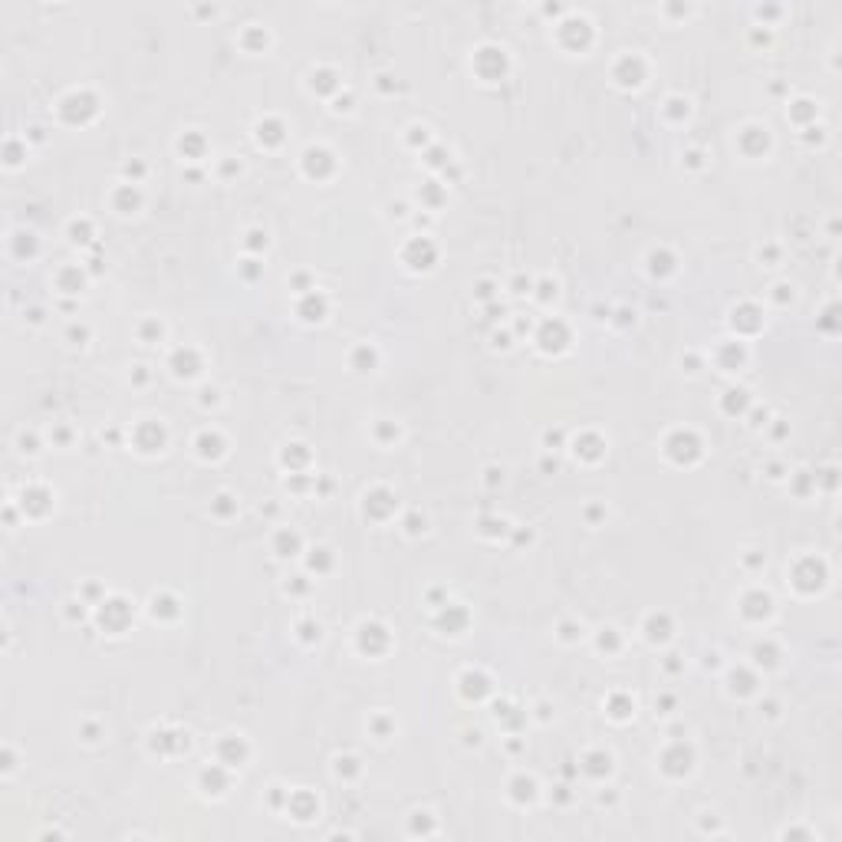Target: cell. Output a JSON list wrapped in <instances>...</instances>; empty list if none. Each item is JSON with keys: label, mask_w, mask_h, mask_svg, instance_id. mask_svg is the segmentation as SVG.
<instances>
[{"label": "cell", "mask_w": 842, "mask_h": 842, "mask_svg": "<svg viewBox=\"0 0 842 842\" xmlns=\"http://www.w3.org/2000/svg\"><path fill=\"white\" fill-rule=\"evenodd\" d=\"M198 780H201V787H204V793H214V797H221V793L227 790V783H231L224 763H211V767H204Z\"/></svg>", "instance_id": "2e32d148"}, {"label": "cell", "mask_w": 842, "mask_h": 842, "mask_svg": "<svg viewBox=\"0 0 842 842\" xmlns=\"http://www.w3.org/2000/svg\"><path fill=\"white\" fill-rule=\"evenodd\" d=\"M283 809H287L297 823H306V819H313V816L319 813V803H316V797H309L306 790H297V793H287V806H283Z\"/></svg>", "instance_id": "7c38bea8"}, {"label": "cell", "mask_w": 842, "mask_h": 842, "mask_svg": "<svg viewBox=\"0 0 842 842\" xmlns=\"http://www.w3.org/2000/svg\"><path fill=\"white\" fill-rule=\"evenodd\" d=\"M599 648H602V652H616L619 648V632L616 628H602V632H599Z\"/></svg>", "instance_id": "f35d334b"}, {"label": "cell", "mask_w": 842, "mask_h": 842, "mask_svg": "<svg viewBox=\"0 0 842 842\" xmlns=\"http://www.w3.org/2000/svg\"><path fill=\"white\" fill-rule=\"evenodd\" d=\"M648 270H652L655 277H665V273L675 270V257H668L665 250H652V257H648Z\"/></svg>", "instance_id": "f546056e"}, {"label": "cell", "mask_w": 842, "mask_h": 842, "mask_svg": "<svg viewBox=\"0 0 842 842\" xmlns=\"http://www.w3.org/2000/svg\"><path fill=\"white\" fill-rule=\"evenodd\" d=\"M82 733H86L82 741H89V743L99 741V727H96V724H82Z\"/></svg>", "instance_id": "7dc6e473"}, {"label": "cell", "mask_w": 842, "mask_h": 842, "mask_svg": "<svg viewBox=\"0 0 842 842\" xmlns=\"http://www.w3.org/2000/svg\"><path fill=\"white\" fill-rule=\"evenodd\" d=\"M691 767H694V753H691L688 743H671V747H665V753H661V770H665L668 777H685V773H691Z\"/></svg>", "instance_id": "5b68a950"}, {"label": "cell", "mask_w": 842, "mask_h": 842, "mask_svg": "<svg viewBox=\"0 0 842 842\" xmlns=\"http://www.w3.org/2000/svg\"><path fill=\"white\" fill-rule=\"evenodd\" d=\"M609 714L616 717V721H625V717H632L635 714V701H628V697H622V694H612L609 697Z\"/></svg>", "instance_id": "4dcf8cb0"}, {"label": "cell", "mask_w": 842, "mask_h": 842, "mask_svg": "<svg viewBox=\"0 0 842 842\" xmlns=\"http://www.w3.org/2000/svg\"><path fill=\"white\" fill-rule=\"evenodd\" d=\"M510 799L514 803H533L536 799V780L533 777H526V773H520V777H514L510 780Z\"/></svg>", "instance_id": "44dd1931"}, {"label": "cell", "mask_w": 842, "mask_h": 842, "mask_svg": "<svg viewBox=\"0 0 842 842\" xmlns=\"http://www.w3.org/2000/svg\"><path fill=\"white\" fill-rule=\"evenodd\" d=\"M227 500H231V497H227V494H221V497H218V504H214V510H218L221 516H224V514H231V510H234V504H227Z\"/></svg>", "instance_id": "bcb514c9"}, {"label": "cell", "mask_w": 842, "mask_h": 842, "mask_svg": "<svg viewBox=\"0 0 842 842\" xmlns=\"http://www.w3.org/2000/svg\"><path fill=\"white\" fill-rule=\"evenodd\" d=\"M580 635H582V625H572V622H563L560 625V638H563V642H576Z\"/></svg>", "instance_id": "ab89813d"}, {"label": "cell", "mask_w": 842, "mask_h": 842, "mask_svg": "<svg viewBox=\"0 0 842 842\" xmlns=\"http://www.w3.org/2000/svg\"><path fill=\"white\" fill-rule=\"evenodd\" d=\"M201 148H204V138L194 135V132H188V135L178 142V152H182L184 158H191V162H198L201 158Z\"/></svg>", "instance_id": "f1b7e54d"}, {"label": "cell", "mask_w": 842, "mask_h": 842, "mask_svg": "<svg viewBox=\"0 0 842 842\" xmlns=\"http://www.w3.org/2000/svg\"><path fill=\"white\" fill-rule=\"evenodd\" d=\"M257 142H260V145H280L283 142V126L277 122V118L257 122Z\"/></svg>", "instance_id": "83f0119b"}, {"label": "cell", "mask_w": 842, "mask_h": 842, "mask_svg": "<svg viewBox=\"0 0 842 842\" xmlns=\"http://www.w3.org/2000/svg\"><path fill=\"white\" fill-rule=\"evenodd\" d=\"M165 441H168V435H165V428L158 425V421H142V425L135 428L138 451L155 454V451H162V448H165Z\"/></svg>", "instance_id": "8fae6325"}, {"label": "cell", "mask_w": 842, "mask_h": 842, "mask_svg": "<svg viewBox=\"0 0 842 842\" xmlns=\"http://www.w3.org/2000/svg\"><path fill=\"white\" fill-rule=\"evenodd\" d=\"M355 773H359L355 757H336V777H355Z\"/></svg>", "instance_id": "8d00e7d4"}, {"label": "cell", "mask_w": 842, "mask_h": 842, "mask_svg": "<svg viewBox=\"0 0 842 842\" xmlns=\"http://www.w3.org/2000/svg\"><path fill=\"white\" fill-rule=\"evenodd\" d=\"M421 530H425V516L418 520V516L411 514V516H408V533H421Z\"/></svg>", "instance_id": "f6af8a7d"}, {"label": "cell", "mask_w": 842, "mask_h": 842, "mask_svg": "<svg viewBox=\"0 0 842 842\" xmlns=\"http://www.w3.org/2000/svg\"><path fill=\"white\" fill-rule=\"evenodd\" d=\"M299 319H306V323H319V319L326 316V297L323 293H306L303 297V303L297 306Z\"/></svg>", "instance_id": "e0dca14e"}, {"label": "cell", "mask_w": 842, "mask_h": 842, "mask_svg": "<svg viewBox=\"0 0 842 842\" xmlns=\"http://www.w3.org/2000/svg\"><path fill=\"white\" fill-rule=\"evenodd\" d=\"M13 767H17V763H13V750L7 747V750H4V773H13Z\"/></svg>", "instance_id": "681fc988"}, {"label": "cell", "mask_w": 842, "mask_h": 842, "mask_svg": "<svg viewBox=\"0 0 842 842\" xmlns=\"http://www.w3.org/2000/svg\"><path fill=\"white\" fill-rule=\"evenodd\" d=\"M514 293H530V280L516 277V280H514Z\"/></svg>", "instance_id": "816d5d0a"}, {"label": "cell", "mask_w": 842, "mask_h": 842, "mask_svg": "<svg viewBox=\"0 0 842 842\" xmlns=\"http://www.w3.org/2000/svg\"><path fill=\"white\" fill-rule=\"evenodd\" d=\"M112 204L118 208V214H135L138 204H142V194H138L135 184H122V188H116V194H112Z\"/></svg>", "instance_id": "ffe728a7"}, {"label": "cell", "mask_w": 842, "mask_h": 842, "mask_svg": "<svg viewBox=\"0 0 842 842\" xmlns=\"http://www.w3.org/2000/svg\"><path fill=\"white\" fill-rule=\"evenodd\" d=\"M401 260H405L411 270H431L438 260V250L428 237H415V240H408V247L401 250Z\"/></svg>", "instance_id": "277c9868"}, {"label": "cell", "mask_w": 842, "mask_h": 842, "mask_svg": "<svg viewBox=\"0 0 842 842\" xmlns=\"http://www.w3.org/2000/svg\"><path fill=\"white\" fill-rule=\"evenodd\" d=\"M4 155H7V165L10 168H17L23 158H27V148H20L13 138H7V145H4Z\"/></svg>", "instance_id": "d590c367"}, {"label": "cell", "mask_w": 842, "mask_h": 842, "mask_svg": "<svg viewBox=\"0 0 842 842\" xmlns=\"http://www.w3.org/2000/svg\"><path fill=\"white\" fill-rule=\"evenodd\" d=\"M313 556H309V570H329V550L326 546H316V550H309Z\"/></svg>", "instance_id": "74e56055"}, {"label": "cell", "mask_w": 842, "mask_h": 842, "mask_svg": "<svg viewBox=\"0 0 842 842\" xmlns=\"http://www.w3.org/2000/svg\"><path fill=\"white\" fill-rule=\"evenodd\" d=\"M645 638L648 642H668L671 638V619L665 616V612H655V616H648V622H645Z\"/></svg>", "instance_id": "603a6c76"}, {"label": "cell", "mask_w": 842, "mask_h": 842, "mask_svg": "<svg viewBox=\"0 0 842 842\" xmlns=\"http://www.w3.org/2000/svg\"><path fill=\"white\" fill-rule=\"evenodd\" d=\"M96 109H99V102L92 99L89 92H79V89H73L70 96H63L56 102V116L63 118L66 126H86L96 116Z\"/></svg>", "instance_id": "6da1fadb"}, {"label": "cell", "mask_w": 842, "mask_h": 842, "mask_svg": "<svg viewBox=\"0 0 842 842\" xmlns=\"http://www.w3.org/2000/svg\"><path fill=\"white\" fill-rule=\"evenodd\" d=\"M365 516L369 520H389L392 514H395V507H399V500H395V494L385 487H375L365 494Z\"/></svg>", "instance_id": "52a82bcc"}, {"label": "cell", "mask_w": 842, "mask_h": 842, "mask_svg": "<svg viewBox=\"0 0 842 842\" xmlns=\"http://www.w3.org/2000/svg\"><path fill=\"white\" fill-rule=\"evenodd\" d=\"M616 82L619 86H642V79H645V63L638 60V56H632V53H625L622 60L616 63Z\"/></svg>", "instance_id": "4fadbf2b"}, {"label": "cell", "mask_w": 842, "mask_h": 842, "mask_svg": "<svg viewBox=\"0 0 842 842\" xmlns=\"http://www.w3.org/2000/svg\"><path fill=\"white\" fill-rule=\"evenodd\" d=\"M82 280H86V273H82L79 267H63V270L56 273V287L63 293H79Z\"/></svg>", "instance_id": "4316f807"}, {"label": "cell", "mask_w": 842, "mask_h": 842, "mask_svg": "<svg viewBox=\"0 0 842 842\" xmlns=\"http://www.w3.org/2000/svg\"><path fill=\"white\" fill-rule=\"evenodd\" d=\"M20 507L30 516H43L46 510L53 507V494H50L43 484H27V487L20 490Z\"/></svg>", "instance_id": "ba28073f"}, {"label": "cell", "mask_w": 842, "mask_h": 842, "mask_svg": "<svg viewBox=\"0 0 842 842\" xmlns=\"http://www.w3.org/2000/svg\"><path fill=\"white\" fill-rule=\"evenodd\" d=\"M50 438H56L60 444H66V441H70V431H66V428H60V431H56V435H50Z\"/></svg>", "instance_id": "f5cc1de1"}, {"label": "cell", "mask_w": 842, "mask_h": 842, "mask_svg": "<svg viewBox=\"0 0 842 842\" xmlns=\"http://www.w3.org/2000/svg\"><path fill=\"white\" fill-rule=\"evenodd\" d=\"M665 454H668L675 464H694L701 458V441H697L694 431H675V435L665 441Z\"/></svg>", "instance_id": "7a4b0ae2"}, {"label": "cell", "mask_w": 842, "mask_h": 842, "mask_svg": "<svg viewBox=\"0 0 842 842\" xmlns=\"http://www.w3.org/2000/svg\"><path fill=\"white\" fill-rule=\"evenodd\" d=\"M536 343H540L543 353H563V349L570 345V329H566V323H560V319H546V323H540Z\"/></svg>", "instance_id": "8992f818"}, {"label": "cell", "mask_w": 842, "mask_h": 842, "mask_svg": "<svg viewBox=\"0 0 842 842\" xmlns=\"http://www.w3.org/2000/svg\"><path fill=\"white\" fill-rule=\"evenodd\" d=\"M194 448H198V454L201 458H221L224 454V441H221V435L218 431H201L198 435V441H194Z\"/></svg>", "instance_id": "d4e9b609"}, {"label": "cell", "mask_w": 842, "mask_h": 842, "mask_svg": "<svg viewBox=\"0 0 842 842\" xmlns=\"http://www.w3.org/2000/svg\"><path fill=\"white\" fill-rule=\"evenodd\" d=\"M582 773L586 777H609L612 773V757H609L606 750H592V753H586L582 757Z\"/></svg>", "instance_id": "ac0fdd59"}, {"label": "cell", "mask_w": 842, "mask_h": 842, "mask_svg": "<svg viewBox=\"0 0 842 842\" xmlns=\"http://www.w3.org/2000/svg\"><path fill=\"white\" fill-rule=\"evenodd\" d=\"M747 405H750V399H747V392H743V389H731V392H727L724 408L731 411V415H733V411H743Z\"/></svg>", "instance_id": "d6a6232c"}, {"label": "cell", "mask_w": 842, "mask_h": 842, "mask_svg": "<svg viewBox=\"0 0 842 842\" xmlns=\"http://www.w3.org/2000/svg\"><path fill=\"white\" fill-rule=\"evenodd\" d=\"M247 760V743L240 737H224L218 743V763H224L227 770L231 767H240Z\"/></svg>", "instance_id": "9a60e30c"}, {"label": "cell", "mask_w": 842, "mask_h": 842, "mask_svg": "<svg viewBox=\"0 0 842 842\" xmlns=\"http://www.w3.org/2000/svg\"><path fill=\"white\" fill-rule=\"evenodd\" d=\"M297 632L303 642H319L323 628H319V622H313V619H303V622H297Z\"/></svg>", "instance_id": "836d02e7"}, {"label": "cell", "mask_w": 842, "mask_h": 842, "mask_svg": "<svg viewBox=\"0 0 842 842\" xmlns=\"http://www.w3.org/2000/svg\"><path fill=\"white\" fill-rule=\"evenodd\" d=\"M572 451H576V458H580V454H582L586 461H599V458L606 454V441H602V438H596V435H586V438H582V441H580V438H576V444H572Z\"/></svg>", "instance_id": "484cf974"}, {"label": "cell", "mask_w": 842, "mask_h": 842, "mask_svg": "<svg viewBox=\"0 0 842 842\" xmlns=\"http://www.w3.org/2000/svg\"><path fill=\"white\" fill-rule=\"evenodd\" d=\"M17 444H20V451H23V454H37V438L27 435V431L17 438Z\"/></svg>", "instance_id": "b9f144b4"}, {"label": "cell", "mask_w": 842, "mask_h": 842, "mask_svg": "<svg viewBox=\"0 0 842 842\" xmlns=\"http://www.w3.org/2000/svg\"><path fill=\"white\" fill-rule=\"evenodd\" d=\"M333 168H336L333 152H326L323 145H309L306 152H303V172H306L309 178H326Z\"/></svg>", "instance_id": "30bf717a"}, {"label": "cell", "mask_w": 842, "mask_h": 842, "mask_svg": "<svg viewBox=\"0 0 842 842\" xmlns=\"http://www.w3.org/2000/svg\"><path fill=\"white\" fill-rule=\"evenodd\" d=\"M128 619H132V609H128L126 599H102L99 602V622L106 632L118 635L128 625Z\"/></svg>", "instance_id": "3957f363"}, {"label": "cell", "mask_w": 842, "mask_h": 842, "mask_svg": "<svg viewBox=\"0 0 842 842\" xmlns=\"http://www.w3.org/2000/svg\"><path fill=\"white\" fill-rule=\"evenodd\" d=\"M313 89H316V92H333V89H339V82H336L333 73L319 70V73H313Z\"/></svg>", "instance_id": "e575fe53"}, {"label": "cell", "mask_w": 842, "mask_h": 842, "mask_svg": "<svg viewBox=\"0 0 842 842\" xmlns=\"http://www.w3.org/2000/svg\"><path fill=\"white\" fill-rule=\"evenodd\" d=\"M494 297V283H480L477 287V299H490Z\"/></svg>", "instance_id": "f907efd6"}, {"label": "cell", "mask_w": 842, "mask_h": 842, "mask_svg": "<svg viewBox=\"0 0 842 842\" xmlns=\"http://www.w3.org/2000/svg\"><path fill=\"white\" fill-rule=\"evenodd\" d=\"M10 250H13L17 260H30V257L37 254V237L30 234V231H17V234L10 237Z\"/></svg>", "instance_id": "cb8c5ba5"}, {"label": "cell", "mask_w": 842, "mask_h": 842, "mask_svg": "<svg viewBox=\"0 0 842 842\" xmlns=\"http://www.w3.org/2000/svg\"><path fill=\"white\" fill-rule=\"evenodd\" d=\"M70 339H76V345H82L86 339H89V329H86V326H76V323H73V326H70Z\"/></svg>", "instance_id": "7bdbcfd3"}, {"label": "cell", "mask_w": 842, "mask_h": 842, "mask_svg": "<svg viewBox=\"0 0 842 842\" xmlns=\"http://www.w3.org/2000/svg\"><path fill=\"white\" fill-rule=\"evenodd\" d=\"M428 816H431V813H415V816H411V833H431Z\"/></svg>", "instance_id": "60d3db41"}, {"label": "cell", "mask_w": 842, "mask_h": 842, "mask_svg": "<svg viewBox=\"0 0 842 842\" xmlns=\"http://www.w3.org/2000/svg\"><path fill=\"white\" fill-rule=\"evenodd\" d=\"M168 365H172V372L178 375V379H194V375L201 372V359H198V353H194L191 345L175 349L172 359H168Z\"/></svg>", "instance_id": "5bb4252c"}, {"label": "cell", "mask_w": 842, "mask_h": 842, "mask_svg": "<svg viewBox=\"0 0 842 842\" xmlns=\"http://www.w3.org/2000/svg\"><path fill=\"white\" fill-rule=\"evenodd\" d=\"M540 290H543V293H540V299L556 297V280H553V283H550V280H543V283H540Z\"/></svg>", "instance_id": "c3c4849f"}, {"label": "cell", "mask_w": 842, "mask_h": 842, "mask_svg": "<svg viewBox=\"0 0 842 842\" xmlns=\"http://www.w3.org/2000/svg\"><path fill=\"white\" fill-rule=\"evenodd\" d=\"M359 648H362L365 655H382L385 648H389V632H385V625L379 622H362L359 625Z\"/></svg>", "instance_id": "9c48e42d"}, {"label": "cell", "mask_w": 842, "mask_h": 842, "mask_svg": "<svg viewBox=\"0 0 842 842\" xmlns=\"http://www.w3.org/2000/svg\"><path fill=\"white\" fill-rule=\"evenodd\" d=\"M126 175L132 178V184H135V178H142V175H145V165H142V162H128L126 165Z\"/></svg>", "instance_id": "ee69618b"}, {"label": "cell", "mask_w": 842, "mask_h": 842, "mask_svg": "<svg viewBox=\"0 0 842 842\" xmlns=\"http://www.w3.org/2000/svg\"><path fill=\"white\" fill-rule=\"evenodd\" d=\"M487 691H490V681L484 678L480 671H464L461 675V694L464 697H474V701H477V697H484Z\"/></svg>", "instance_id": "7402d4cb"}, {"label": "cell", "mask_w": 842, "mask_h": 842, "mask_svg": "<svg viewBox=\"0 0 842 842\" xmlns=\"http://www.w3.org/2000/svg\"><path fill=\"white\" fill-rule=\"evenodd\" d=\"M66 234H70V240H73V244H86V240L92 237V224L86 218H82V221H70Z\"/></svg>", "instance_id": "1f68e13d"}, {"label": "cell", "mask_w": 842, "mask_h": 842, "mask_svg": "<svg viewBox=\"0 0 842 842\" xmlns=\"http://www.w3.org/2000/svg\"><path fill=\"white\" fill-rule=\"evenodd\" d=\"M299 550H303V540H299L297 530H280V533L273 536V553H277L280 560H290Z\"/></svg>", "instance_id": "d6986e66"}]
</instances>
